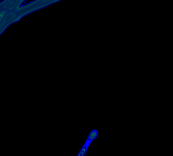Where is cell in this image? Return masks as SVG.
<instances>
[{
    "mask_svg": "<svg viewBox=\"0 0 173 156\" xmlns=\"http://www.w3.org/2000/svg\"><path fill=\"white\" fill-rule=\"evenodd\" d=\"M99 132L96 130H93L91 131L88 137L86 143L89 145H90L94 139H95L98 136Z\"/></svg>",
    "mask_w": 173,
    "mask_h": 156,
    "instance_id": "cell-1",
    "label": "cell"
},
{
    "mask_svg": "<svg viewBox=\"0 0 173 156\" xmlns=\"http://www.w3.org/2000/svg\"><path fill=\"white\" fill-rule=\"evenodd\" d=\"M89 145L86 142L85 143V144L83 146V147H81L80 151L77 156H84L85 155Z\"/></svg>",
    "mask_w": 173,
    "mask_h": 156,
    "instance_id": "cell-2",
    "label": "cell"
}]
</instances>
